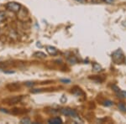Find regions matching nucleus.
Segmentation results:
<instances>
[{
    "label": "nucleus",
    "instance_id": "nucleus-1",
    "mask_svg": "<svg viewBox=\"0 0 126 124\" xmlns=\"http://www.w3.org/2000/svg\"><path fill=\"white\" fill-rule=\"evenodd\" d=\"M112 59L115 64H121L125 60V55L121 50H118L112 54Z\"/></svg>",
    "mask_w": 126,
    "mask_h": 124
},
{
    "label": "nucleus",
    "instance_id": "nucleus-2",
    "mask_svg": "<svg viewBox=\"0 0 126 124\" xmlns=\"http://www.w3.org/2000/svg\"><path fill=\"white\" fill-rule=\"evenodd\" d=\"M6 9L11 12H14V13H18L20 11L21 5L15 2H9L6 4Z\"/></svg>",
    "mask_w": 126,
    "mask_h": 124
},
{
    "label": "nucleus",
    "instance_id": "nucleus-3",
    "mask_svg": "<svg viewBox=\"0 0 126 124\" xmlns=\"http://www.w3.org/2000/svg\"><path fill=\"white\" fill-rule=\"evenodd\" d=\"M61 112L63 115L66 116V117H78V113L75 110L70 109V108H63L61 110Z\"/></svg>",
    "mask_w": 126,
    "mask_h": 124
},
{
    "label": "nucleus",
    "instance_id": "nucleus-4",
    "mask_svg": "<svg viewBox=\"0 0 126 124\" xmlns=\"http://www.w3.org/2000/svg\"><path fill=\"white\" fill-rule=\"evenodd\" d=\"M21 100H22V96H14V97H11V98H9V99H7V100H5V101L8 104L13 105V104H17V103H19Z\"/></svg>",
    "mask_w": 126,
    "mask_h": 124
},
{
    "label": "nucleus",
    "instance_id": "nucleus-5",
    "mask_svg": "<svg viewBox=\"0 0 126 124\" xmlns=\"http://www.w3.org/2000/svg\"><path fill=\"white\" fill-rule=\"evenodd\" d=\"M46 51L50 55H56L58 54V50L53 46H46Z\"/></svg>",
    "mask_w": 126,
    "mask_h": 124
},
{
    "label": "nucleus",
    "instance_id": "nucleus-6",
    "mask_svg": "<svg viewBox=\"0 0 126 124\" xmlns=\"http://www.w3.org/2000/svg\"><path fill=\"white\" fill-rule=\"evenodd\" d=\"M49 123H53V124H61L62 123V120L60 117H53V118L50 119L48 121Z\"/></svg>",
    "mask_w": 126,
    "mask_h": 124
},
{
    "label": "nucleus",
    "instance_id": "nucleus-7",
    "mask_svg": "<svg viewBox=\"0 0 126 124\" xmlns=\"http://www.w3.org/2000/svg\"><path fill=\"white\" fill-rule=\"evenodd\" d=\"M93 71H95V72H99L102 70V66H101L99 64H97V63H93Z\"/></svg>",
    "mask_w": 126,
    "mask_h": 124
},
{
    "label": "nucleus",
    "instance_id": "nucleus-8",
    "mask_svg": "<svg viewBox=\"0 0 126 124\" xmlns=\"http://www.w3.org/2000/svg\"><path fill=\"white\" fill-rule=\"evenodd\" d=\"M34 57H36V58H40V59H44V58H46V55L45 54V53L43 52H35L34 54Z\"/></svg>",
    "mask_w": 126,
    "mask_h": 124
},
{
    "label": "nucleus",
    "instance_id": "nucleus-9",
    "mask_svg": "<svg viewBox=\"0 0 126 124\" xmlns=\"http://www.w3.org/2000/svg\"><path fill=\"white\" fill-rule=\"evenodd\" d=\"M7 86H11V88H10V87L8 88L9 91H16L19 88V85L16 84V83H12V84H10V85H8Z\"/></svg>",
    "mask_w": 126,
    "mask_h": 124
},
{
    "label": "nucleus",
    "instance_id": "nucleus-10",
    "mask_svg": "<svg viewBox=\"0 0 126 124\" xmlns=\"http://www.w3.org/2000/svg\"><path fill=\"white\" fill-rule=\"evenodd\" d=\"M6 19V14L4 12H0V24L3 23V20Z\"/></svg>",
    "mask_w": 126,
    "mask_h": 124
},
{
    "label": "nucleus",
    "instance_id": "nucleus-11",
    "mask_svg": "<svg viewBox=\"0 0 126 124\" xmlns=\"http://www.w3.org/2000/svg\"><path fill=\"white\" fill-rule=\"evenodd\" d=\"M117 94L120 97H125V98H126V91H125L119 90V91H117Z\"/></svg>",
    "mask_w": 126,
    "mask_h": 124
},
{
    "label": "nucleus",
    "instance_id": "nucleus-12",
    "mask_svg": "<svg viewBox=\"0 0 126 124\" xmlns=\"http://www.w3.org/2000/svg\"><path fill=\"white\" fill-rule=\"evenodd\" d=\"M20 123H27V124H30V123H31V121H30V118L24 117V118L20 120Z\"/></svg>",
    "mask_w": 126,
    "mask_h": 124
},
{
    "label": "nucleus",
    "instance_id": "nucleus-13",
    "mask_svg": "<svg viewBox=\"0 0 126 124\" xmlns=\"http://www.w3.org/2000/svg\"><path fill=\"white\" fill-rule=\"evenodd\" d=\"M103 105H104L105 107H111V106L113 105V102L111 101H103Z\"/></svg>",
    "mask_w": 126,
    "mask_h": 124
},
{
    "label": "nucleus",
    "instance_id": "nucleus-14",
    "mask_svg": "<svg viewBox=\"0 0 126 124\" xmlns=\"http://www.w3.org/2000/svg\"><path fill=\"white\" fill-rule=\"evenodd\" d=\"M119 108L121 109L122 111H126V108H125V105H124V104H119Z\"/></svg>",
    "mask_w": 126,
    "mask_h": 124
},
{
    "label": "nucleus",
    "instance_id": "nucleus-15",
    "mask_svg": "<svg viewBox=\"0 0 126 124\" xmlns=\"http://www.w3.org/2000/svg\"><path fill=\"white\" fill-rule=\"evenodd\" d=\"M102 1L104 2V3H109V4H110V3H113V1H114V0H102Z\"/></svg>",
    "mask_w": 126,
    "mask_h": 124
},
{
    "label": "nucleus",
    "instance_id": "nucleus-16",
    "mask_svg": "<svg viewBox=\"0 0 126 124\" xmlns=\"http://www.w3.org/2000/svg\"><path fill=\"white\" fill-rule=\"evenodd\" d=\"M25 85L27 86H33L34 85V82H26L25 83Z\"/></svg>",
    "mask_w": 126,
    "mask_h": 124
},
{
    "label": "nucleus",
    "instance_id": "nucleus-17",
    "mask_svg": "<svg viewBox=\"0 0 126 124\" xmlns=\"http://www.w3.org/2000/svg\"><path fill=\"white\" fill-rule=\"evenodd\" d=\"M62 82H66V83H70L71 82V81L67 80V79H62Z\"/></svg>",
    "mask_w": 126,
    "mask_h": 124
},
{
    "label": "nucleus",
    "instance_id": "nucleus-18",
    "mask_svg": "<svg viewBox=\"0 0 126 124\" xmlns=\"http://www.w3.org/2000/svg\"><path fill=\"white\" fill-rule=\"evenodd\" d=\"M77 1L80 2V3H83V2H84V1H85V0H77Z\"/></svg>",
    "mask_w": 126,
    "mask_h": 124
}]
</instances>
